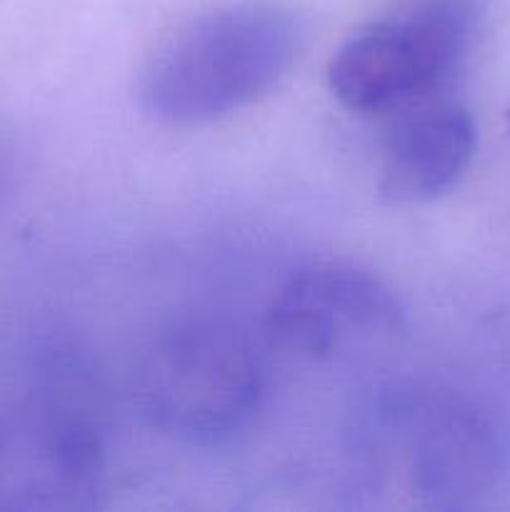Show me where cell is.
<instances>
[{
	"label": "cell",
	"mask_w": 510,
	"mask_h": 512,
	"mask_svg": "<svg viewBox=\"0 0 510 512\" xmlns=\"http://www.w3.org/2000/svg\"><path fill=\"white\" fill-rule=\"evenodd\" d=\"M393 115L380 153V195L413 205L448 193L475 155L478 133L470 110L433 95Z\"/></svg>",
	"instance_id": "7"
},
{
	"label": "cell",
	"mask_w": 510,
	"mask_h": 512,
	"mask_svg": "<svg viewBox=\"0 0 510 512\" xmlns=\"http://www.w3.org/2000/svg\"><path fill=\"white\" fill-rule=\"evenodd\" d=\"M385 448L413 498L460 508L485 493L498 470V438L468 400L438 388H393L380 405Z\"/></svg>",
	"instance_id": "4"
},
{
	"label": "cell",
	"mask_w": 510,
	"mask_h": 512,
	"mask_svg": "<svg viewBox=\"0 0 510 512\" xmlns=\"http://www.w3.org/2000/svg\"><path fill=\"white\" fill-rule=\"evenodd\" d=\"M103 488L95 430L53 405L0 413V508L88 510Z\"/></svg>",
	"instance_id": "6"
},
{
	"label": "cell",
	"mask_w": 510,
	"mask_h": 512,
	"mask_svg": "<svg viewBox=\"0 0 510 512\" xmlns=\"http://www.w3.org/2000/svg\"><path fill=\"white\" fill-rule=\"evenodd\" d=\"M133 395L143 420L158 433L190 445L225 443L258 413L263 368L238 330L188 320L150 343Z\"/></svg>",
	"instance_id": "2"
},
{
	"label": "cell",
	"mask_w": 510,
	"mask_h": 512,
	"mask_svg": "<svg viewBox=\"0 0 510 512\" xmlns=\"http://www.w3.org/2000/svg\"><path fill=\"white\" fill-rule=\"evenodd\" d=\"M0 180H3V160H0Z\"/></svg>",
	"instance_id": "8"
},
{
	"label": "cell",
	"mask_w": 510,
	"mask_h": 512,
	"mask_svg": "<svg viewBox=\"0 0 510 512\" xmlns=\"http://www.w3.org/2000/svg\"><path fill=\"white\" fill-rule=\"evenodd\" d=\"M485 0H413L350 35L328 63L330 93L353 113H398L443 95L483 28Z\"/></svg>",
	"instance_id": "3"
},
{
	"label": "cell",
	"mask_w": 510,
	"mask_h": 512,
	"mask_svg": "<svg viewBox=\"0 0 510 512\" xmlns=\"http://www.w3.org/2000/svg\"><path fill=\"white\" fill-rule=\"evenodd\" d=\"M305 48V25L275 0L220 5L180 25L138 75V100L168 125H205L273 93Z\"/></svg>",
	"instance_id": "1"
},
{
	"label": "cell",
	"mask_w": 510,
	"mask_h": 512,
	"mask_svg": "<svg viewBox=\"0 0 510 512\" xmlns=\"http://www.w3.org/2000/svg\"><path fill=\"white\" fill-rule=\"evenodd\" d=\"M403 328L405 308L395 290L373 270L345 260L295 270L268 310L270 338L305 360H330L395 338Z\"/></svg>",
	"instance_id": "5"
}]
</instances>
